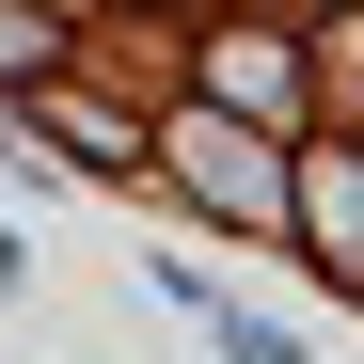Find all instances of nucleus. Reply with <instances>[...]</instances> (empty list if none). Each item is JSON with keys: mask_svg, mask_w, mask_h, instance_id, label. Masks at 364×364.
<instances>
[{"mask_svg": "<svg viewBox=\"0 0 364 364\" xmlns=\"http://www.w3.org/2000/svg\"><path fill=\"white\" fill-rule=\"evenodd\" d=\"M301 206H317V254L364 285V174H348V159H317V191H301Z\"/></svg>", "mask_w": 364, "mask_h": 364, "instance_id": "1", "label": "nucleus"}, {"mask_svg": "<svg viewBox=\"0 0 364 364\" xmlns=\"http://www.w3.org/2000/svg\"><path fill=\"white\" fill-rule=\"evenodd\" d=\"M237 111H285V48H254V32H222V64H206Z\"/></svg>", "mask_w": 364, "mask_h": 364, "instance_id": "2", "label": "nucleus"}]
</instances>
